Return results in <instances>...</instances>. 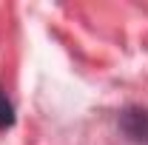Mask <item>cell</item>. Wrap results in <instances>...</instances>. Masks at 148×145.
Masks as SVG:
<instances>
[{"label":"cell","instance_id":"6da1fadb","mask_svg":"<svg viewBox=\"0 0 148 145\" xmlns=\"http://www.w3.org/2000/svg\"><path fill=\"white\" fill-rule=\"evenodd\" d=\"M120 131L125 134V140L134 145H148V108L143 105H128L120 111Z\"/></svg>","mask_w":148,"mask_h":145},{"label":"cell","instance_id":"7a4b0ae2","mask_svg":"<svg viewBox=\"0 0 148 145\" xmlns=\"http://www.w3.org/2000/svg\"><path fill=\"white\" fill-rule=\"evenodd\" d=\"M14 122H17V117H14V105H12L9 94L0 88V131L6 134L9 128H14Z\"/></svg>","mask_w":148,"mask_h":145}]
</instances>
